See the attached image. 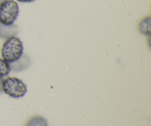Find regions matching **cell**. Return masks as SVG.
<instances>
[{"label":"cell","mask_w":151,"mask_h":126,"mask_svg":"<svg viewBox=\"0 0 151 126\" xmlns=\"http://www.w3.org/2000/svg\"><path fill=\"white\" fill-rule=\"evenodd\" d=\"M23 44L16 36L7 38L1 50V57L9 63L16 61L23 55Z\"/></svg>","instance_id":"obj_1"},{"label":"cell","mask_w":151,"mask_h":126,"mask_svg":"<svg viewBox=\"0 0 151 126\" xmlns=\"http://www.w3.org/2000/svg\"><path fill=\"white\" fill-rule=\"evenodd\" d=\"M18 33V27L13 24L11 25L3 24L0 22V38H8L16 36Z\"/></svg>","instance_id":"obj_5"},{"label":"cell","mask_w":151,"mask_h":126,"mask_svg":"<svg viewBox=\"0 0 151 126\" xmlns=\"http://www.w3.org/2000/svg\"><path fill=\"white\" fill-rule=\"evenodd\" d=\"M10 63L3 58H0V78H4L7 76L10 73Z\"/></svg>","instance_id":"obj_8"},{"label":"cell","mask_w":151,"mask_h":126,"mask_svg":"<svg viewBox=\"0 0 151 126\" xmlns=\"http://www.w3.org/2000/svg\"><path fill=\"white\" fill-rule=\"evenodd\" d=\"M150 22L151 19L150 16L144 18L139 22L138 24V30L142 34L147 36L150 35Z\"/></svg>","instance_id":"obj_6"},{"label":"cell","mask_w":151,"mask_h":126,"mask_svg":"<svg viewBox=\"0 0 151 126\" xmlns=\"http://www.w3.org/2000/svg\"><path fill=\"white\" fill-rule=\"evenodd\" d=\"M19 13L18 3L13 0H6L0 5V22L5 25L13 24Z\"/></svg>","instance_id":"obj_3"},{"label":"cell","mask_w":151,"mask_h":126,"mask_svg":"<svg viewBox=\"0 0 151 126\" xmlns=\"http://www.w3.org/2000/svg\"><path fill=\"white\" fill-rule=\"evenodd\" d=\"M16 1L22 3H30V2H33V1H35V0H16Z\"/></svg>","instance_id":"obj_9"},{"label":"cell","mask_w":151,"mask_h":126,"mask_svg":"<svg viewBox=\"0 0 151 126\" xmlns=\"http://www.w3.org/2000/svg\"><path fill=\"white\" fill-rule=\"evenodd\" d=\"M2 91L13 98L24 97L27 91L26 85L17 78H7L3 80Z\"/></svg>","instance_id":"obj_2"},{"label":"cell","mask_w":151,"mask_h":126,"mask_svg":"<svg viewBox=\"0 0 151 126\" xmlns=\"http://www.w3.org/2000/svg\"><path fill=\"white\" fill-rule=\"evenodd\" d=\"M25 126H48L45 118L41 116H35L30 118Z\"/></svg>","instance_id":"obj_7"},{"label":"cell","mask_w":151,"mask_h":126,"mask_svg":"<svg viewBox=\"0 0 151 126\" xmlns=\"http://www.w3.org/2000/svg\"><path fill=\"white\" fill-rule=\"evenodd\" d=\"M2 82H3L2 78H0V92L2 91Z\"/></svg>","instance_id":"obj_10"},{"label":"cell","mask_w":151,"mask_h":126,"mask_svg":"<svg viewBox=\"0 0 151 126\" xmlns=\"http://www.w3.org/2000/svg\"><path fill=\"white\" fill-rule=\"evenodd\" d=\"M30 64V60L27 55H22V57L18 59L16 61L10 63V70L15 71V72H20L27 69Z\"/></svg>","instance_id":"obj_4"},{"label":"cell","mask_w":151,"mask_h":126,"mask_svg":"<svg viewBox=\"0 0 151 126\" xmlns=\"http://www.w3.org/2000/svg\"><path fill=\"white\" fill-rule=\"evenodd\" d=\"M6 0H0V5H1V4H2L3 2H4V1H5Z\"/></svg>","instance_id":"obj_11"}]
</instances>
